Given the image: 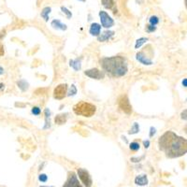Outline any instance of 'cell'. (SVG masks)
Masks as SVG:
<instances>
[{"label":"cell","instance_id":"4dcf8cb0","mask_svg":"<svg viewBox=\"0 0 187 187\" xmlns=\"http://www.w3.org/2000/svg\"><path fill=\"white\" fill-rule=\"evenodd\" d=\"M5 54V50H4V46L2 43H0V57L3 56Z\"/></svg>","mask_w":187,"mask_h":187},{"label":"cell","instance_id":"2e32d148","mask_svg":"<svg viewBox=\"0 0 187 187\" xmlns=\"http://www.w3.org/2000/svg\"><path fill=\"white\" fill-rule=\"evenodd\" d=\"M54 122L57 124H64L67 122V116H65V114H58L55 116Z\"/></svg>","mask_w":187,"mask_h":187},{"label":"cell","instance_id":"83f0119b","mask_svg":"<svg viewBox=\"0 0 187 187\" xmlns=\"http://www.w3.org/2000/svg\"><path fill=\"white\" fill-rule=\"evenodd\" d=\"M40 112H41V110H40V109L38 107H33L32 108V113L34 115H39Z\"/></svg>","mask_w":187,"mask_h":187},{"label":"cell","instance_id":"52a82bcc","mask_svg":"<svg viewBox=\"0 0 187 187\" xmlns=\"http://www.w3.org/2000/svg\"><path fill=\"white\" fill-rule=\"evenodd\" d=\"M68 94V85L65 83L59 84L53 90V97L55 99H63L65 97H67Z\"/></svg>","mask_w":187,"mask_h":187},{"label":"cell","instance_id":"74e56055","mask_svg":"<svg viewBox=\"0 0 187 187\" xmlns=\"http://www.w3.org/2000/svg\"><path fill=\"white\" fill-rule=\"evenodd\" d=\"M4 86H5V85L3 83H0V90H2L4 88Z\"/></svg>","mask_w":187,"mask_h":187},{"label":"cell","instance_id":"8d00e7d4","mask_svg":"<svg viewBox=\"0 0 187 187\" xmlns=\"http://www.w3.org/2000/svg\"><path fill=\"white\" fill-rule=\"evenodd\" d=\"M3 73H4V69H3V68L0 67V75H2Z\"/></svg>","mask_w":187,"mask_h":187},{"label":"cell","instance_id":"f1b7e54d","mask_svg":"<svg viewBox=\"0 0 187 187\" xmlns=\"http://www.w3.org/2000/svg\"><path fill=\"white\" fill-rule=\"evenodd\" d=\"M146 29H147V32L151 33V32L155 31V30H156V27H155V25L149 24V25H147V27H146Z\"/></svg>","mask_w":187,"mask_h":187},{"label":"cell","instance_id":"cb8c5ba5","mask_svg":"<svg viewBox=\"0 0 187 187\" xmlns=\"http://www.w3.org/2000/svg\"><path fill=\"white\" fill-rule=\"evenodd\" d=\"M149 23L151 25H156L159 23V18L157 16H154H154H151L150 19H149Z\"/></svg>","mask_w":187,"mask_h":187},{"label":"cell","instance_id":"603a6c76","mask_svg":"<svg viewBox=\"0 0 187 187\" xmlns=\"http://www.w3.org/2000/svg\"><path fill=\"white\" fill-rule=\"evenodd\" d=\"M129 148H130L131 151H137L138 150H139V143L136 142V141H134V142H131L130 145H129Z\"/></svg>","mask_w":187,"mask_h":187},{"label":"cell","instance_id":"7402d4cb","mask_svg":"<svg viewBox=\"0 0 187 187\" xmlns=\"http://www.w3.org/2000/svg\"><path fill=\"white\" fill-rule=\"evenodd\" d=\"M139 131V124H137V123H134V124H133V126H132V128H131L130 130H129V134L130 135H133V134H137L138 132Z\"/></svg>","mask_w":187,"mask_h":187},{"label":"cell","instance_id":"7c38bea8","mask_svg":"<svg viewBox=\"0 0 187 187\" xmlns=\"http://www.w3.org/2000/svg\"><path fill=\"white\" fill-rule=\"evenodd\" d=\"M100 31H101V25L100 24H98L97 23H94L91 24L89 32L92 36L97 37L98 35H100Z\"/></svg>","mask_w":187,"mask_h":187},{"label":"cell","instance_id":"ffe728a7","mask_svg":"<svg viewBox=\"0 0 187 187\" xmlns=\"http://www.w3.org/2000/svg\"><path fill=\"white\" fill-rule=\"evenodd\" d=\"M45 124H46V125L44 126V129H47V128H50V112L49 109H45Z\"/></svg>","mask_w":187,"mask_h":187},{"label":"cell","instance_id":"f546056e","mask_svg":"<svg viewBox=\"0 0 187 187\" xmlns=\"http://www.w3.org/2000/svg\"><path fill=\"white\" fill-rule=\"evenodd\" d=\"M181 118L183 120L187 121V109H184L183 112L181 113Z\"/></svg>","mask_w":187,"mask_h":187},{"label":"cell","instance_id":"ab89813d","mask_svg":"<svg viewBox=\"0 0 187 187\" xmlns=\"http://www.w3.org/2000/svg\"><path fill=\"white\" fill-rule=\"evenodd\" d=\"M79 1H82V2H84V1H85V0H79Z\"/></svg>","mask_w":187,"mask_h":187},{"label":"cell","instance_id":"30bf717a","mask_svg":"<svg viewBox=\"0 0 187 187\" xmlns=\"http://www.w3.org/2000/svg\"><path fill=\"white\" fill-rule=\"evenodd\" d=\"M136 59L138 60V61L145 65H153V61L147 57V55H146L143 52H139L137 54H136Z\"/></svg>","mask_w":187,"mask_h":187},{"label":"cell","instance_id":"ba28073f","mask_svg":"<svg viewBox=\"0 0 187 187\" xmlns=\"http://www.w3.org/2000/svg\"><path fill=\"white\" fill-rule=\"evenodd\" d=\"M63 187H82V186L79 183V180L76 174L73 171H71V172L68 173V178L67 181H65V183L63 185Z\"/></svg>","mask_w":187,"mask_h":187},{"label":"cell","instance_id":"9c48e42d","mask_svg":"<svg viewBox=\"0 0 187 187\" xmlns=\"http://www.w3.org/2000/svg\"><path fill=\"white\" fill-rule=\"evenodd\" d=\"M84 74L87 76V77L91 78V79H95V80H101L104 79L105 77V73L103 71H100L97 68H91L88 69L84 72Z\"/></svg>","mask_w":187,"mask_h":187},{"label":"cell","instance_id":"ac0fdd59","mask_svg":"<svg viewBox=\"0 0 187 187\" xmlns=\"http://www.w3.org/2000/svg\"><path fill=\"white\" fill-rule=\"evenodd\" d=\"M17 85H18V87L23 91V92L26 91L29 88L28 82L24 80H19V82H17Z\"/></svg>","mask_w":187,"mask_h":187},{"label":"cell","instance_id":"4fadbf2b","mask_svg":"<svg viewBox=\"0 0 187 187\" xmlns=\"http://www.w3.org/2000/svg\"><path fill=\"white\" fill-rule=\"evenodd\" d=\"M135 183L139 186H144L148 184V179L146 175H139L137 176L135 179Z\"/></svg>","mask_w":187,"mask_h":187},{"label":"cell","instance_id":"e0dca14e","mask_svg":"<svg viewBox=\"0 0 187 187\" xmlns=\"http://www.w3.org/2000/svg\"><path fill=\"white\" fill-rule=\"evenodd\" d=\"M50 11H52V9H50V7H45L42 9V11H41V13H40V15H41V17L45 20V22L49 21V15H50Z\"/></svg>","mask_w":187,"mask_h":187},{"label":"cell","instance_id":"f35d334b","mask_svg":"<svg viewBox=\"0 0 187 187\" xmlns=\"http://www.w3.org/2000/svg\"><path fill=\"white\" fill-rule=\"evenodd\" d=\"M39 187H53V186H39Z\"/></svg>","mask_w":187,"mask_h":187},{"label":"cell","instance_id":"44dd1931","mask_svg":"<svg viewBox=\"0 0 187 187\" xmlns=\"http://www.w3.org/2000/svg\"><path fill=\"white\" fill-rule=\"evenodd\" d=\"M146 41H148V38H139V39L137 40V41H136L135 48H136V49L140 48Z\"/></svg>","mask_w":187,"mask_h":187},{"label":"cell","instance_id":"3957f363","mask_svg":"<svg viewBox=\"0 0 187 187\" xmlns=\"http://www.w3.org/2000/svg\"><path fill=\"white\" fill-rule=\"evenodd\" d=\"M73 112H75V114L83 116V117H92L97 112V108L93 104L82 101V102H79L74 106Z\"/></svg>","mask_w":187,"mask_h":187},{"label":"cell","instance_id":"d6986e66","mask_svg":"<svg viewBox=\"0 0 187 187\" xmlns=\"http://www.w3.org/2000/svg\"><path fill=\"white\" fill-rule=\"evenodd\" d=\"M101 2H102V5L106 9H113V7L115 6L114 0H101Z\"/></svg>","mask_w":187,"mask_h":187},{"label":"cell","instance_id":"8fae6325","mask_svg":"<svg viewBox=\"0 0 187 187\" xmlns=\"http://www.w3.org/2000/svg\"><path fill=\"white\" fill-rule=\"evenodd\" d=\"M114 35L113 31H105L104 33H102L101 35H98L97 36V40L100 42H104V41H107L109 38H112Z\"/></svg>","mask_w":187,"mask_h":187},{"label":"cell","instance_id":"4316f807","mask_svg":"<svg viewBox=\"0 0 187 187\" xmlns=\"http://www.w3.org/2000/svg\"><path fill=\"white\" fill-rule=\"evenodd\" d=\"M38 180L41 181V183H46L48 181V176L46 174H40L38 176Z\"/></svg>","mask_w":187,"mask_h":187},{"label":"cell","instance_id":"484cf974","mask_svg":"<svg viewBox=\"0 0 187 187\" xmlns=\"http://www.w3.org/2000/svg\"><path fill=\"white\" fill-rule=\"evenodd\" d=\"M76 94H77V88H76V86L73 84L71 85V87L69 89V92L67 94V95H74Z\"/></svg>","mask_w":187,"mask_h":187},{"label":"cell","instance_id":"d4e9b609","mask_svg":"<svg viewBox=\"0 0 187 187\" xmlns=\"http://www.w3.org/2000/svg\"><path fill=\"white\" fill-rule=\"evenodd\" d=\"M61 11H62V12L63 13H65V15H67V17L68 18V19H70L72 17V13H71V11H69L68 9H67L65 7H64V6H62L61 7Z\"/></svg>","mask_w":187,"mask_h":187},{"label":"cell","instance_id":"5b68a950","mask_svg":"<svg viewBox=\"0 0 187 187\" xmlns=\"http://www.w3.org/2000/svg\"><path fill=\"white\" fill-rule=\"evenodd\" d=\"M78 176L85 187H92L93 181L89 172L84 169H78Z\"/></svg>","mask_w":187,"mask_h":187},{"label":"cell","instance_id":"d6a6232c","mask_svg":"<svg viewBox=\"0 0 187 187\" xmlns=\"http://www.w3.org/2000/svg\"><path fill=\"white\" fill-rule=\"evenodd\" d=\"M142 158H144V156H141L139 158H131V161H132V162H139Z\"/></svg>","mask_w":187,"mask_h":187},{"label":"cell","instance_id":"d590c367","mask_svg":"<svg viewBox=\"0 0 187 187\" xmlns=\"http://www.w3.org/2000/svg\"><path fill=\"white\" fill-rule=\"evenodd\" d=\"M181 83H183V86H184V87L187 88V78L186 79H183V82H181Z\"/></svg>","mask_w":187,"mask_h":187},{"label":"cell","instance_id":"8992f818","mask_svg":"<svg viewBox=\"0 0 187 187\" xmlns=\"http://www.w3.org/2000/svg\"><path fill=\"white\" fill-rule=\"evenodd\" d=\"M99 18H100L101 24H102L103 27L110 28L112 26H113V24H114L113 19L110 17L106 11H99Z\"/></svg>","mask_w":187,"mask_h":187},{"label":"cell","instance_id":"836d02e7","mask_svg":"<svg viewBox=\"0 0 187 187\" xmlns=\"http://www.w3.org/2000/svg\"><path fill=\"white\" fill-rule=\"evenodd\" d=\"M143 145H144V147L147 149V148H149V145H150V141L149 140H144L143 141Z\"/></svg>","mask_w":187,"mask_h":187},{"label":"cell","instance_id":"60d3db41","mask_svg":"<svg viewBox=\"0 0 187 187\" xmlns=\"http://www.w3.org/2000/svg\"><path fill=\"white\" fill-rule=\"evenodd\" d=\"M185 3H186V5H187V0H185Z\"/></svg>","mask_w":187,"mask_h":187},{"label":"cell","instance_id":"7a4b0ae2","mask_svg":"<svg viewBox=\"0 0 187 187\" xmlns=\"http://www.w3.org/2000/svg\"><path fill=\"white\" fill-rule=\"evenodd\" d=\"M103 70L110 77L120 78L127 73V63L123 56L106 57L100 61Z\"/></svg>","mask_w":187,"mask_h":187},{"label":"cell","instance_id":"1f68e13d","mask_svg":"<svg viewBox=\"0 0 187 187\" xmlns=\"http://www.w3.org/2000/svg\"><path fill=\"white\" fill-rule=\"evenodd\" d=\"M155 133H156V129H155L154 127H153V126H151V129H150V137H153V136H154Z\"/></svg>","mask_w":187,"mask_h":187},{"label":"cell","instance_id":"5bb4252c","mask_svg":"<svg viewBox=\"0 0 187 187\" xmlns=\"http://www.w3.org/2000/svg\"><path fill=\"white\" fill-rule=\"evenodd\" d=\"M52 26L55 29H60V30H67V25L65 23H61L59 20H53L52 22Z\"/></svg>","mask_w":187,"mask_h":187},{"label":"cell","instance_id":"277c9868","mask_svg":"<svg viewBox=\"0 0 187 187\" xmlns=\"http://www.w3.org/2000/svg\"><path fill=\"white\" fill-rule=\"evenodd\" d=\"M118 105H119V108L122 109L124 113L130 114L132 112V106L130 105L129 99L126 95L120 97V98L118 99Z\"/></svg>","mask_w":187,"mask_h":187},{"label":"cell","instance_id":"e575fe53","mask_svg":"<svg viewBox=\"0 0 187 187\" xmlns=\"http://www.w3.org/2000/svg\"><path fill=\"white\" fill-rule=\"evenodd\" d=\"M5 35H6V31H5V30H1V31H0V39L3 38L5 37Z\"/></svg>","mask_w":187,"mask_h":187},{"label":"cell","instance_id":"6da1fadb","mask_svg":"<svg viewBox=\"0 0 187 187\" xmlns=\"http://www.w3.org/2000/svg\"><path fill=\"white\" fill-rule=\"evenodd\" d=\"M158 145L169 158H177L187 154V139L177 136L172 131H166L163 134Z\"/></svg>","mask_w":187,"mask_h":187},{"label":"cell","instance_id":"9a60e30c","mask_svg":"<svg viewBox=\"0 0 187 187\" xmlns=\"http://www.w3.org/2000/svg\"><path fill=\"white\" fill-rule=\"evenodd\" d=\"M69 65L71 68H73L76 71H79L82 68V64H80V60L75 59V60H70L69 61Z\"/></svg>","mask_w":187,"mask_h":187}]
</instances>
